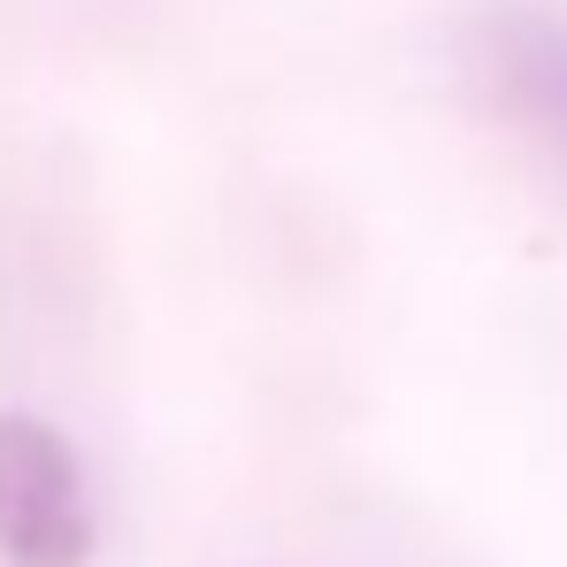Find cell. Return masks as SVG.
Here are the masks:
<instances>
[{
    "label": "cell",
    "instance_id": "6da1fadb",
    "mask_svg": "<svg viewBox=\"0 0 567 567\" xmlns=\"http://www.w3.org/2000/svg\"><path fill=\"white\" fill-rule=\"evenodd\" d=\"M0 567H93L85 468L39 414H0Z\"/></svg>",
    "mask_w": 567,
    "mask_h": 567
},
{
    "label": "cell",
    "instance_id": "7a4b0ae2",
    "mask_svg": "<svg viewBox=\"0 0 567 567\" xmlns=\"http://www.w3.org/2000/svg\"><path fill=\"white\" fill-rule=\"evenodd\" d=\"M475 70L491 100L567 162V8L560 0H506L475 23Z\"/></svg>",
    "mask_w": 567,
    "mask_h": 567
}]
</instances>
